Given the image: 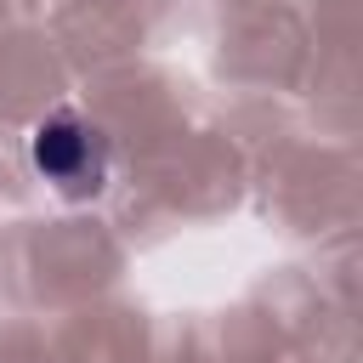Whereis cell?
Returning <instances> with one entry per match:
<instances>
[{
	"instance_id": "6da1fadb",
	"label": "cell",
	"mask_w": 363,
	"mask_h": 363,
	"mask_svg": "<svg viewBox=\"0 0 363 363\" xmlns=\"http://www.w3.org/2000/svg\"><path fill=\"white\" fill-rule=\"evenodd\" d=\"M28 153H34V170H40L57 193H68V199H91V193H102V182H108V136H102L91 119L68 113V108L34 125Z\"/></svg>"
}]
</instances>
